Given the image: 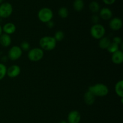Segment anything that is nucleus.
<instances>
[{
  "label": "nucleus",
  "instance_id": "obj_5",
  "mask_svg": "<svg viewBox=\"0 0 123 123\" xmlns=\"http://www.w3.org/2000/svg\"><path fill=\"white\" fill-rule=\"evenodd\" d=\"M38 18L42 22L47 23L48 22L52 20L54 17V13L50 8L43 7L38 12Z\"/></svg>",
  "mask_w": 123,
  "mask_h": 123
},
{
  "label": "nucleus",
  "instance_id": "obj_21",
  "mask_svg": "<svg viewBox=\"0 0 123 123\" xmlns=\"http://www.w3.org/2000/svg\"><path fill=\"white\" fill-rule=\"evenodd\" d=\"M109 53L111 54H114L115 52L118 51V50H120V45L116 44V43H114V42H111V43L110 44V45L108 46V48L106 49Z\"/></svg>",
  "mask_w": 123,
  "mask_h": 123
},
{
  "label": "nucleus",
  "instance_id": "obj_23",
  "mask_svg": "<svg viewBox=\"0 0 123 123\" xmlns=\"http://www.w3.org/2000/svg\"><path fill=\"white\" fill-rule=\"evenodd\" d=\"M7 69L6 65L0 62V80L3 79L7 75Z\"/></svg>",
  "mask_w": 123,
  "mask_h": 123
},
{
  "label": "nucleus",
  "instance_id": "obj_18",
  "mask_svg": "<svg viewBox=\"0 0 123 123\" xmlns=\"http://www.w3.org/2000/svg\"><path fill=\"white\" fill-rule=\"evenodd\" d=\"M84 0H74L73 3V7L76 12H81L84 8Z\"/></svg>",
  "mask_w": 123,
  "mask_h": 123
},
{
  "label": "nucleus",
  "instance_id": "obj_1",
  "mask_svg": "<svg viewBox=\"0 0 123 123\" xmlns=\"http://www.w3.org/2000/svg\"><path fill=\"white\" fill-rule=\"evenodd\" d=\"M88 91L93 94L95 97H105L109 94V90L108 86L102 83L94 84L88 88Z\"/></svg>",
  "mask_w": 123,
  "mask_h": 123
},
{
  "label": "nucleus",
  "instance_id": "obj_16",
  "mask_svg": "<svg viewBox=\"0 0 123 123\" xmlns=\"http://www.w3.org/2000/svg\"><path fill=\"white\" fill-rule=\"evenodd\" d=\"M98 40H99L98 46H99L100 48H101L102 49H106V50L112 42L110 38L108 37H106V36H104Z\"/></svg>",
  "mask_w": 123,
  "mask_h": 123
},
{
  "label": "nucleus",
  "instance_id": "obj_2",
  "mask_svg": "<svg viewBox=\"0 0 123 123\" xmlns=\"http://www.w3.org/2000/svg\"><path fill=\"white\" fill-rule=\"evenodd\" d=\"M40 47L43 50L50 51L56 48V41L52 36H44L40 39Z\"/></svg>",
  "mask_w": 123,
  "mask_h": 123
},
{
  "label": "nucleus",
  "instance_id": "obj_22",
  "mask_svg": "<svg viewBox=\"0 0 123 123\" xmlns=\"http://www.w3.org/2000/svg\"><path fill=\"white\" fill-rule=\"evenodd\" d=\"M54 37L55 39V40L56 41V42H61V41H62V40L64 38L65 34L64 32L62 31H61V30H58V31L55 32Z\"/></svg>",
  "mask_w": 123,
  "mask_h": 123
},
{
  "label": "nucleus",
  "instance_id": "obj_8",
  "mask_svg": "<svg viewBox=\"0 0 123 123\" xmlns=\"http://www.w3.org/2000/svg\"><path fill=\"white\" fill-rule=\"evenodd\" d=\"M81 120V115L80 112L76 110H73L70 112L67 115V123H79Z\"/></svg>",
  "mask_w": 123,
  "mask_h": 123
},
{
  "label": "nucleus",
  "instance_id": "obj_31",
  "mask_svg": "<svg viewBox=\"0 0 123 123\" xmlns=\"http://www.w3.org/2000/svg\"><path fill=\"white\" fill-rule=\"evenodd\" d=\"M3 1L4 0H0V4H1L3 2Z\"/></svg>",
  "mask_w": 123,
  "mask_h": 123
},
{
  "label": "nucleus",
  "instance_id": "obj_15",
  "mask_svg": "<svg viewBox=\"0 0 123 123\" xmlns=\"http://www.w3.org/2000/svg\"><path fill=\"white\" fill-rule=\"evenodd\" d=\"M84 100L85 104L88 106H91L96 101V97L93 94L88 90L84 95Z\"/></svg>",
  "mask_w": 123,
  "mask_h": 123
},
{
  "label": "nucleus",
  "instance_id": "obj_25",
  "mask_svg": "<svg viewBox=\"0 0 123 123\" xmlns=\"http://www.w3.org/2000/svg\"><path fill=\"white\" fill-rule=\"evenodd\" d=\"M100 19V18L99 16L97 15V14H93L91 17V21L94 24H99Z\"/></svg>",
  "mask_w": 123,
  "mask_h": 123
},
{
  "label": "nucleus",
  "instance_id": "obj_24",
  "mask_svg": "<svg viewBox=\"0 0 123 123\" xmlns=\"http://www.w3.org/2000/svg\"><path fill=\"white\" fill-rule=\"evenodd\" d=\"M19 47H20L22 51H29V50L30 49V44L27 41L22 42Z\"/></svg>",
  "mask_w": 123,
  "mask_h": 123
},
{
  "label": "nucleus",
  "instance_id": "obj_11",
  "mask_svg": "<svg viewBox=\"0 0 123 123\" xmlns=\"http://www.w3.org/2000/svg\"><path fill=\"white\" fill-rule=\"evenodd\" d=\"M113 13L111 10L108 7H103L99 11V17L104 20H109L112 18Z\"/></svg>",
  "mask_w": 123,
  "mask_h": 123
},
{
  "label": "nucleus",
  "instance_id": "obj_4",
  "mask_svg": "<svg viewBox=\"0 0 123 123\" xmlns=\"http://www.w3.org/2000/svg\"><path fill=\"white\" fill-rule=\"evenodd\" d=\"M28 58L32 62H37L44 56V50L40 48H34L28 51Z\"/></svg>",
  "mask_w": 123,
  "mask_h": 123
},
{
  "label": "nucleus",
  "instance_id": "obj_7",
  "mask_svg": "<svg viewBox=\"0 0 123 123\" xmlns=\"http://www.w3.org/2000/svg\"><path fill=\"white\" fill-rule=\"evenodd\" d=\"M23 51L18 46H13L9 49L8 57L12 61H16L20 58L22 55Z\"/></svg>",
  "mask_w": 123,
  "mask_h": 123
},
{
  "label": "nucleus",
  "instance_id": "obj_20",
  "mask_svg": "<svg viewBox=\"0 0 123 123\" xmlns=\"http://www.w3.org/2000/svg\"><path fill=\"white\" fill-rule=\"evenodd\" d=\"M58 16L62 19H66L68 16V10L67 8L65 7H62L60 8L58 12Z\"/></svg>",
  "mask_w": 123,
  "mask_h": 123
},
{
  "label": "nucleus",
  "instance_id": "obj_27",
  "mask_svg": "<svg viewBox=\"0 0 123 123\" xmlns=\"http://www.w3.org/2000/svg\"><path fill=\"white\" fill-rule=\"evenodd\" d=\"M46 24L47 27H48V28H49V29L53 28L54 27V26H55V24H54V22L52 20H50V21H49V22H48L47 23H46Z\"/></svg>",
  "mask_w": 123,
  "mask_h": 123
},
{
  "label": "nucleus",
  "instance_id": "obj_17",
  "mask_svg": "<svg viewBox=\"0 0 123 123\" xmlns=\"http://www.w3.org/2000/svg\"><path fill=\"white\" fill-rule=\"evenodd\" d=\"M115 91L119 97L123 98V80H120L115 85Z\"/></svg>",
  "mask_w": 123,
  "mask_h": 123
},
{
  "label": "nucleus",
  "instance_id": "obj_10",
  "mask_svg": "<svg viewBox=\"0 0 123 123\" xmlns=\"http://www.w3.org/2000/svg\"><path fill=\"white\" fill-rule=\"evenodd\" d=\"M109 26L110 28L113 31H119L122 28V20H121V19L117 18V17L112 18L109 21Z\"/></svg>",
  "mask_w": 123,
  "mask_h": 123
},
{
  "label": "nucleus",
  "instance_id": "obj_9",
  "mask_svg": "<svg viewBox=\"0 0 123 123\" xmlns=\"http://www.w3.org/2000/svg\"><path fill=\"white\" fill-rule=\"evenodd\" d=\"M20 67L18 65H12L7 69V75L10 78H15L20 74Z\"/></svg>",
  "mask_w": 123,
  "mask_h": 123
},
{
  "label": "nucleus",
  "instance_id": "obj_28",
  "mask_svg": "<svg viewBox=\"0 0 123 123\" xmlns=\"http://www.w3.org/2000/svg\"><path fill=\"white\" fill-rule=\"evenodd\" d=\"M102 1L105 4L110 6V5H112L113 4L115 3L116 0H102Z\"/></svg>",
  "mask_w": 123,
  "mask_h": 123
},
{
  "label": "nucleus",
  "instance_id": "obj_14",
  "mask_svg": "<svg viewBox=\"0 0 123 123\" xmlns=\"http://www.w3.org/2000/svg\"><path fill=\"white\" fill-rule=\"evenodd\" d=\"M12 44V38L10 36L2 33L0 36V44L4 48H8Z\"/></svg>",
  "mask_w": 123,
  "mask_h": 123
},
{
  "label": "nucleus",
  "instance_id": "obj_13",
  "mask_svg": "<svg viewBox=\"0 0 123 123\" xmlns=\"http://www.w3.org/2000/svg\"><path fill=\"white\" fill-rule=\"evenodd\" d=\"M112 61L117 65L121 64L123 62V52L122 50H118L112 54Z\"/></svg>",
  "mask_w": 123,
  "mask_h": 123
},
{
  "label": "nucleus",
  "instance_id": "obj_3",
  "mask_svg": "<svg viewBox=\"0 0 123 123\" xmlns=\"http://www.w3.org/2000/svg\"><path fill=\"white\" fill-rule=\"evenodd\" d=\"M106 29L100 24H93L90 28V34L94 39L100 40L105 35Z\"/></svg>",
  "mask_w": 123,
  "mask_h": 123
},
{
  "label": "nucleus",
  "instance_id": "obj_26",
  "mask_svg": "<svg viewBox=\"0 0 123 123\" xmlns=\"http://www.w3.org/2000/svg\"><path fill=\"white\" fill-rule=\"evenodd\" d=\"M112 42L118 44V45H120V44L122 43V39H121V38L120 37H118V36H115V37H114V38H113Z\"/></svg>",
  "mask_w": 123,
  "mask_h": 123
},
{
  "label": "nucleus",
  "instance_id": "obj_30",
  "mask_svg": "<svg viewBox=\"0 0 123 123\" xmlns=\"http://www.w3.org/2000/svg\"><path fill=\"white\" fill-rule=\"evenodd\" d=\"M67 123V121H66V120H62V121H60V123Z\"/></svg>",
  "mask_w": 123,
  "mask_h": 123
},
{
  "label": "nucleus",
  "instance_id": "obj_12",
  "mask_svg": "<svg viewBox=\"0 0 123 123\" xmlns=\"http://www.w3.org/2000/svg\"><path fill=\"white\" fill-rule=\"evenodd\" d=\"M2 29L4 33L10 36L11 34H13L15 32L16 30V26L13 23L7 22L3 26H2Z\"/></svg>",
  "mask_w": 123,
  "mask_h": 123
},
{
  "label": "nucleus",
  "instance_id": "obj_6",
  "mask_svg": "<svg viewBox=\"0 0 123 123\" xmlns=\"http://www.w3.org/2000/svg\"><path fill=\"white\" fill-rule=\"evenodd\" d=\"M13 6L10 2H2L0 4V18L6 19L10 16L13 13Z\"/></svg>",
  "mask_w": 123,
  "mask_h": 123
},
{
  "label": "nucleus",
  "instance_id": "obj_19",
  "mask_svg": "<svg viewBox=\"0 0 123 123\" xmlns=\"http://www.w3.org/2000/svg\"><path fill=\"white\" fill-rule=\"evenodd\" d=\"M89 9L93 13H97L99 12L100 10V5L98 2L96 1H91L90 4H89Z\"/></svg>",
  "mask_w": 123,
  "mask_h": 123
},
{
  "label": "nucleus",
  "instance_id": "obj_29",
  "mask_svg": "<svg viewBox=\"0 0 123 123\" xmlns=\"http://www.w3.org/2000/svg\"><path fill=\"white\" fill-rule=\"evenodd\" d=\"M2 34V26L0 25V36Z\"/></svg>",
  "mask_w": 123,
  "mask_h": 123
}]
</instances>
